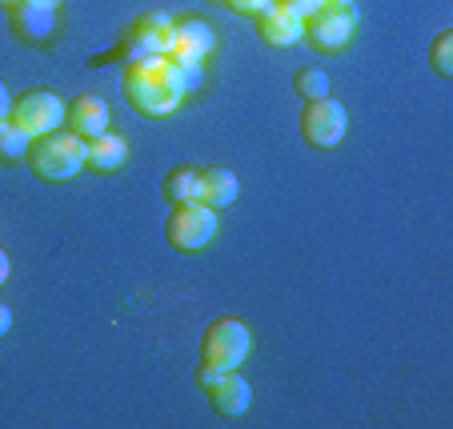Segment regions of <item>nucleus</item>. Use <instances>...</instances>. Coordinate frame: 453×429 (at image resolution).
I'll return each mask as SVG.
<instances>
[{
    "mask_svg": "<svg viewBox=\"0 0 453 429\" xmlns=\"http://www.w3.org/2000/svg\"><path fill=\"white\" fill-rule=\"evenodd\" d=\"M188 96L185 77L165 52L157 57H141L125 65V101L141 112V117H169L180 109Z\"/></svg>",
    "mask_w": 453,
    "mask_h": 429,
    "instance_id": "1",
    "label": "nucleus"
},
{
    "mask_svg": "<svg viewBox=\"0 0 453 429\" xmlns=\"http://www.w3.org/2000/svg\"><path fill=\"white\" fill-rule=\"evenodd\" d=\"M25 161H28V169H33L41 180L60 185V180H73L77 172L88 169V141L77 137L73 129L44 133V137H36L33 145H28Z\"/></svg>",
    "mask_w": 453,
    "mask_h": 429,
    "instance_id": "2",
    "label": "nucleus"
},
{
    "mask_svg": "<svg viewBox=\"0 0 453 429\" xmlns=\"http://www.w3.org/2000/svg\"><path fill=\"white\" fill-rule=\"evenodd\" d=\"M249 349H253V333L233 313L217 318L205 329V337H201V361L213 365V370H241V361L249 357Z\"/></svg>",
    "mask_w": 453,
    "mask_h": 429,
    "instance_id": "3",
    "label": "nucleus"
},
{
    "mask_svg": "<svg viewBox=\"0 0 453 429\" xmlns=\"http://www.w3.org/2000/svg\"><path fill=\"white\" fill-rule=\"evenodd\" d=\"M165 237L180 253L205 249L217 237V209H209L205 201H180V205H173L169 221H165Z\"/></svg>",
    "mask_w": 453,
    "mask_h": 429,
    "instance_id": "4",
    "label": "nucleus"
},
{
    "mask_svg": "<svg viewBox=\"0 0 453 429\" xmlns=\"http://www.w3.org/2000/svg\"><path fill=\"white\" fill-rule=\"evenodd\" d=\"M65 109L69 104L60 101V93H52V88H28V93L12 96V125H20V129L28 133V137H44V133H57L60 125H65Z\"/></svg>",
    "mask_w": 453,
    "mask_h": 429,
    "instance_id": "5",
    "label": "nucleus"
},
{
    "mask_svg": "<svg viewBox=\"0 0 453 429\" xmlns=\"http://www.w3.org/2000/svg\"><path fill=\"white\" fill-rule=\"evenodd\" d=\"M357 25H361L357 4H326L317 17L305 20V41L317 52H342L357 36Z\"/></svg>",
    "mask_w": 453,
    "mask_h": 429,
    "instance_id": "6",
    "label": "nucleus"
},
{
    "mask_svg": "<svg viewBox=\"0 0 453 429\" xmlns=\"http://www.w3.org/2000/svg\"><path fill=\"white\" fill-rule=\"evenodd\" d=\"M217 49V28L209 25L205 17H180L173 20L169 28V41H165V57L173 65H205Z\"/></svg>",
    "mask_w": 453,
    "mask_h": 429,
    "instance_id": "7",
    "label": "nucleus"
},
{
    "mask_svg": "<svg viewBox=\"0 0 453 429\" xmlns=\"http://www.w3.org/2000/svg\"><path fill=\"white\" fill-rule=\"evenodd\" d=\"M349 133V112H345L342 101L334 96H321V101H305V112H301V137L313 149H337Z\"/></svg>",
    "mask_w": 453,
    "mask_h": 429,
    "instance_id": "8",
    "label": "nucleus"
},
{
    "mask_svg": "<svg viewBox=\"0 0 453 429\" xmlns=\"http://www.w3.org/2000/svg\"><path fill=\"white\" fill-rule=\"evenodd\" d=\"M169 28H173L169 17H161V12H145L137 25L128 28L125 41H120L109 57H93L88 65H93V69H101L104 60H125V65H128V60H141V57H157V52H165Z\"/></svg>",
    "mask_w": 453,
    "mask_h": 429,
    "instance_id": "9",
    "label": "nucleus"
},
{
    "mask_svg": "<svg viewBox=\"0 0 453 429\" xmlns=\"http://www.w3.org/2000/svg\"><path fill=\"white\" fill-rule=\"evenodd\" d=\"M9 28L25 44H49L57 33V9L44 0H20L9 9Z\"/></svg>",
    "mask_w": 453,
    "mask_h": 429,
    "instance_id": "10",
    "label": "nucleus"
},
{
    "mask_svg": "<svg viewBox=\"0 0 453 429\" xmlns=\"http://www.w3.org/2000/svg\"><path fill=\"white\" fill-rule=\"evenodd\" d=\"M257 33H261V41L273 44V49H293L297 41H305V20H297L285 4H269L261 17H257Z\"/></svg>",
    "mask_w": 453,
    "mask_h": 429,
    "instance_id": "11",
    "label": "nucleus"
},
{
    "mask_svg": "<svg viewBox=\"0 0 453 429\" xmlns=\"http://www.w3.org/2000/svg\"><path fill=\"white\" fill-rule=\"evenodd\" d=\"M209 402H213V410L221 413V418H241V413H249V405H253V386H249L237 370H225L221 378L213 381V389H209Z\"/></svg>",
    "mask_w": 453,
    "mask_h": 429,
    "instance_id": "12",
    "label": "nucleus"
},
{
    "mask_svg": "<svg viewBox=\"0 0 453 429\" xmlns=\"http://www.w3.org/2000/svg\"><path fill=\"white\" fill-rule=\"evenodd\" d=\"M65 117H69V129L77 133V137H85V141H93V137H101V133H109V104L101 101V96H93V93H85V96H77V101L65 109Z\"/></svg>",
    "mask_w": 453,
    "mask_h": 429,
    "instance_id": "13",
    "label": "nucleus"
},
{
    "mask_svg": "<svg viewBox=\"0 0 453 429\" xmlns=\"http://www.w3.org/2000/svg\"><path fill=\"white\" fill-rule=\"evenodd\" d=\"M237 197H241L237 172H229L225 165H209V169H201V201H205L209 209H229Z\"/></svg>",
    "mask_w": 453,
    "mask_h": 429,
    "instance_id": "14",
    "label": "nucleus"
},
{
    "mask_svg": "<svg viewBox=\"0 0 453 429\" xmlns=\"http://www.w3.org/2000/svg\"><path fill=\"white\" fill-rule=\"evenodd\" d=\"M128 161V141L120 133H101L88 141V169L93 172H117Z\"/></svg>",
    "mask_w": 453,
    "mask_h": 429,
    "instance_id": "15",
    "label": "nucleus"
},
{
    "mask_svg": "<svg viewBox=\"0 0 453 429\" xmlns=\"http://www.w3.org/2000/svg\"><path fill=\"white\" fill-rule=\"evenodd\" d=\"M165 197H169L173 205H180V201H201V169L177 165V169L165 177Z\"/></svg>",
    "mask_w": 453,
    "mask_h": 429,
    "instance_id": "16",
    "label": "nucleus"
},
{
    "mask_svg": "<svg viewBox=\"0 0 453 429\" xmlns=\"http://www.w3.org/2000/svg\"><path fill=\"white\" fill-rule=\"evenodd\" d=\"M28 145H33V137H28L20 125H12V120H4V125H0V165L25 161Z\"/></svg>",
    "mask_w": 453,
    "mask_h": 429,
    "instance_id": "17",
    "label": "nucleus"
},
{
    "mask_svg": "<svg viewBox=\"0 0 453 429\" xmlns=\"http://www.w3.org/2000/svg\"><path fill=\"white\" fill-rule=\"evenodd\" d=\"M293 88H297V96H305V101H321V96H329V73L326 69H301L297 77H293Z\"/></svg>",
    "mask_w": 453,
    "mask_h": 429,
    "instance_id": "18",
    "label": "nucleus"
},
{
    "mask_svg": "<svg viewBox=\"0 0 453 429\" xmlns=\"http://www.w3.org/2000/svg\"><path fill=\"white\" fill-rule=\"evenodd\" d=\"M429 60H434V73H437V77H453V28L437 33L434 49H429Z\"/></svg>",
    "mask_w": 453,
    "mask_h": 429,
    "instance_id": "19",
    "label": "nucleus"
},
{
    "mask_svg": "<svg viewBox=\"0 0 453 429\" xmlns=\"http://www.w3.org/2000/svg\"><path fill=\"white\" fill-rule=\"evenodd\" d=\"M277 4H285L297 20H309V17H317V12L326 9V0H277Z\"/></svg>",
    "mask_w": 453,
    "mask_h": 429,
    "instance_id": "20",
    "label": "nucleus"
},
{
    "mask_svg": "<svg viewBox=\"0 0 453 429\" xmlns=\"http://www.w3.org/2000/svg\"><path fill=\"white\" fill-rule=\"evenodd\" d=\"M269 4H273V0H229V9L241 12V17H261Z\"/></svg>",
    "mask_w": 453,
    "mask_h": 429,
    "instance_id": "21",
    "label": "nucleus"
},
{
    "mask_svg": "<svg viewBox=\"0 0 453 429\" xmlns=\"http://www.w3.org/2000/svg\"><path fill=\"white\" fill-rule=\"evenodd\" d=\"M221 373H225V370H213V365H205V361H201V365H197V386L209 394V389H213V381L221 378Z\"/></svg>",
    "mask_w": 453,
    "mask_h": 429,
    "instance_id": "22",
    "label": "nucleus"
},
{
    "mask_svg": "<svg viewBox=\"0 0 453 429\" xmlns=\"http://www.w3.org/2000/svg\"><path fill=\"white\" fill-rule=\"evenodd\" d=\"M12 117V93H9V85L0 80V125Z\"/></svg>",
    "mask_w": 453,
    "mask_h": 429,
    "instance_id": "23",
    "label": "nucleus"
},
{
    "mask_svg": "<svg viewBox=\"0 0 453 429\" xmlns=\"http://www.w3.org/2000/svg\"><path fill=\"white\" fill-rule=\"evenodd\" d=\"M9 329H12V310L4 305V301H0V337L9 333Z\"/></svg>",
    "mask_w": 453,
    "mask_h": 429,
    "instance_id": "24",
    "label": "nucleus"
},
{
    "mask_svg": "<svg viewBox=\"0 0 453 429\" xmlns=\"http://www.w3.org/2000/svg\"><path fill=\"white\" fill-rule=\"evenodd\" d=\"M9 273H12V261H9V253L0 249V285L9 281Z\"/></svg>",
    "mask_w": 453,
    "mask_h": 429,
    "instance_id": "25",
    "label": "nucleus"
},
{
    "mask_svg": "<svg viewBox=\"0 0 453 429\" xmlns=\"http://www.w3.org/2000/svg\"><path fill=\"white\" fill-rule=\"evenodd\" d=\"M12 4H20V0H0V9H4V12H9Z\"/></svg>",
    "mask_w": 453,
    "mask_h": 429,
    "instance_id": "26",
    "label": "nucleus"
},
{
    "mask_svg": "<svg viewBox=\"0 0 453 429\" xmlns=\"http://www.w3.org/2000/svg\"><path fill=\"white\" fill-rule=\"evenodd\" d=\"M326 4H353V0H326Z\"/></svg>",
    "mask_w": 453,
    "mask_h": 429,
    "instance_id": "27",
    "label": "nucleus"
},
{
    "mask_svg": "<svg viewBox=\"0 0 453 429\" xmlns=\"http://www.w3.org/2000/svg\"><path fill=\"white\" fill-rule=\"evenodd\" d=\"M44 4H52V9H60V0H44Z\"/></svg>",
    "mask_w": 453,
    "mask_h": 429,
    "instance_id": "28",
    "label": "nucleus"
},
{
    "mask_svg": "<svg viewBox=\"0 0 453 429\" xmlns=\"http://www.w3.org/2000/svg\"><path fill=\"white\" fill-rule=\"evenodd\" d=\"M213 4H229V0H213Z\"/></svg>",
    "mask_w": 453,
    "mask_h": 429,
    "instance_id": "29",
    "label": "nucleus"
}]
</instances>
